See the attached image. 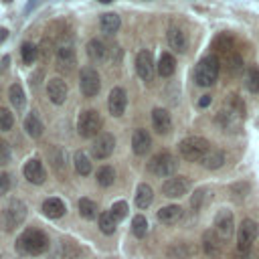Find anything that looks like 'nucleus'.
I'll return each mask as SVG.
<instances>
[{"mask_svg": "<svg viewBox=\"0 0 259 259\" xmlns=\"http://www.w3.org/2000/svg\"><path fill=\"white\" fill-rule=\"evenodd\" d=\"M16 249L22 255H42L49 249V237L38 229H26L16 239Z\"/></svg>", "mask_w": 259, "mask_h": 259, "instance_id": "nucleus-1", "label": "nucleus"}, {"mask_svg": "<svg viewBox=\"0 0 259 259\" xmlns=\"http://www.w3.org/2000/svg\"><path fill=\"white\" fill-rule=\"evenodd\" d=\"M243 117H245V105H243V101H241L239 95L231 93L227 97L221 113H219V121H221V125L225 130H231L233 132V130H237L241 125Z\"/></svg>", "mask_w": 259, "mask_h": 259, "instance_id": "nucleus-2", "label": "nucleus"}, {"mask_svg": "<svg viewBox=\"0 0 259 259\" xmlns=\"http://www.w3.org/2000/svg\"><path fill=\"white\" fill-rule=\"evenodd\" d=\"M219 71H221V63L214 55H208V57H202L194 69V81L196 85L200 87H210L214 85L217 77H219Z\"/></svg>", "mask_w": 259, "mask_h": 259, "instance_id": "nucleus-3", "label": "nucleus"}, {"mask_svg": "<svg viewBox=\"0 0 259 259\" xmlns=\"http://www.w3.org/2000/svg\"><path fill=\"white\" fill-rule=\"evenodd\" d=\"M24 219H26V204L16 198V200H10L2 208V212H0V227L6 233H10L16 227H20L24 223Z\"/></svg>", "mask_w": 259, "mask_h": 259, "instance_id": "nucleus-4", "label": "nucleus"}, {"mask_svg": "<svg viewBox=\"0 0 259 259\" xmlns=\"http://www.w3.org/2000/svg\"><path fill=\"white\" fill-rule=\"evenodd\" d=\"M178 150H180V156L186 158L188 162H200L210 150V144L200 136H188L178 144Z\"/></svg>", "mask_w": 259, "mask_h": 259, "instance_id": "nucleus-5", "label": "nucleus"}, {"mask_svg": "<svg viewBox=\"0 0 259 259\" xmlns=\"http://www.w3.org/2000/svg\"><path fill=\"white\" fill-rule=\"evenodd\" d=\"M101 125H103V119L95 109L83 111L77 119V132L81 138H97L101 132Z\"/></svg>", "mask_w": 259, "mask_h": 259, "instance_id": "nucleus-6", "label": "nucleus"}, {"mask_svg": "<svg viewBox=\"0 0 259 259\" xmlns=\"http://www.w3.org/2000/svg\"><path fill=\"white\" fill-rule=\"evenodd\" d=\"M178 162L170 152H160L156 154L150 162H148V170L160 178H172V174L176 172Z\"/></svg>", "mask_w": 259, "mask_h": 259, "instance_id": "nucleus-7", "label": "nucleus"}, {"mask_svg": "<svg viewBox=\"0 0 259 259\" xmlns=\"http://www.w3.org/2000/svg\"><path fill=\"white\" fill-rule=\"evenodd\" d=\"M257 235H259V225L253 219H243L239 229H237V249H239V253L251 251V245L255 243Z\"/></svg>", "mask_w": 259, "mask_h": 259, "instance_id": "nucleus-8", "label": "nucleus"}, {"mask_svg": "<svg viewBox=\"0 0 259 259\" xmlns=\"http://www.w3.org/2000/svg\"><path fill=\"white\" fill-rule=\"evenodd\" d=\"M79 87H81V93L85 97H95L101 89V79H99V73L93 69V67H85L81 69V77H79Z\"/></svg>", "mask_w": 259, "mask_h": 259, "instance_id": "nucleus-9", "label": "nucleus"}, {"mask_svg": "<svg viewBox=\"0 0 259 259\" xmlns=\"http://www.w3.org/2000/svg\"><path fill=\"white\" fill-rule=\"evenodd\" d=\"M113 150H115V138H113V134L105 132V134H99L95 138V142L91 146V156L95 160H105L113 154Z\"/></svg>", "mask_w": 259, "mask_h": 259, "instance_id": "nucleus-10", "label": "nucleus"}, {"mask_svg": "<svg viewBox=\"0 0 259 259\" xmlns=\"http://www.w3.org/2000/svg\"><path fill=\"white\" fill-rule=\"evenodd\" d=\"M235 231V219H233V212L229 208H221L214 217V233L221 237V239H229Z\"/></svg>", "mask_w": 259, "mask_h": 259, "instance_id": "nucleus-11", "label": "nucleus"}, {"mask_svg": "<svg viewBox=\"0 0 259 259\" xmlns=\"http://www.w3.org/2000/svg\"><path fill=\"white\" fill-rule=\"evenodd\" d=\"M188 188H190V182L184 176H172L162 184V192L168 198H180L188 192Z\"/></svg>", "mask_w": 259, "mask_h": 259, "instance_id": "nucleus-12", "label": "nucleus"}, {"mask_svg": "<svg viewBox=\"0 0 259 259\" xmlns=\"http://www.w3.org/2000/svg\"><path fill=\"white\" fill-rule=\"evenodd\" d=\"M67 93H69V87H67V83H65L61 77L49 79V83H47V95H49V99H51L55 105L65 103Z\"/></svg>", "mask_w": 259, "mask_h": 259, "instance_id": "nucleus-13", "label": "nucleus"}, {"mask_svg": "<svg viewBox=\"0 0 259 259\" xmlns=\"http://www.w3.org/2000/svg\"><path fill=\"white\" fill-rule=\"evenodd\" d=\"M125 105H127V95H125V91H123L121 87H113V89L109 91V97H107L109 113L115 115V117H119V115H123Z\"/></svg>", "mask_w": 259, "mask_h": 259, "instance_id": "nucleus-14", "label": "nucleus"}, {"mask_svg": "<svg viewBox=\"0 0 259 259\" xmlns=\"http://www.w3.org/2000/svg\"><path fill=\"white\" fill-rule=\"evenodd\" d=\"M22 172H24V178L28 182H32V184H42L45 178H47V170H45V166H42V162L38 158H30L24 164Z\"/></svg>", "mask_w": 259, "mask_h": 259, "instance_id": "nucleus-15", "label": "nucleus"}, {"mask_svg": "<svg viewBox=\"0 0 259 259\" xmlns=\"http://www.w3.org/2000/svg\"><path fill=\"white\" fill-rule=\"evenodd\" d=\"M136 71L140 75V79L144 81H152L154 77V59L150 51H140L136 57Z\"/></svg>", "mask_w": 259, "mask_h": 259, "instance_id": "nucleus-16", "label": "nucleus"}, {"mask_svg": "<svg viewBox=\"0 0 259 259\" xmlns=\"http://www.w3.org/2000/svg\"><path fill=\"white\" fill-rule=\"evenodd\" d=\"M150 148H152V138H150V134H148L146 130H142V127L136 130L134 136H132V150H134V154L144 156V154L150 152Z\"/></svg>", "mask_w": 259, "mask_h": 259, "instance_id": "nucleus-17", "label": "nucleus"}, {"mask_svg": "<svg viewBox=\"0 0 259 259\" xmlns=\"http://www.w3.org/2000/svg\"><path fill=\"white\" fill-rule=\"evenodd\" d=\"M152 125H154V130L158 134H168L172 130V117H170V113L166 109H162V107H156L152 111Z\"/></svg>", "mask_w": 259, "mask_h": 259, "instance_id": "nucleus-18", "label": "nucleus"}, {"mask_svg": "<svg viewBox=\"0 0 259 259\" xmlns=\"http://www.w3.org/2000/svg\"><path fill=\"white\" fill-rule=\"evenodd\" d=\"M107 53H109V49H107V45H105L103 40L91 38V40L87 42V55H89V59H91L93 63H103V61L107 59Z\"/></svg>", "mask_w": 259, "mask_h": 259, "instance_id": "nucleus-19", "label": "nucleus"}, {"mask_svg": "<svg viewBox=\"0 0 259 259\" xmlns=\"http://www.w3.org/2000/svg\"><path fill=\"white\" fill-rule=\"evenodd\" d=\"M168 45L176 53H186L188 40H186V34L182 32V28H178V26H170L168 28Z\"/></svg>", "mask_w": 259, "mask_h": 259, "instance_id": "nucleus-20", "label": "nucleus"}, {"mask_svg": "<svg viewBox=\"0 0 259 259\" xmlns=\"http://www.w3.org/2000/svg\"><path fill=\"white\" fill-rule=\"evenodd\" d=\"M158 221L162 225H174L182 219V208L178 204H168V206H162L158 212H156Z\"/></svg>", "mask_w": 259, "mask_h": 259, "instance_id": "nucleus-21", "label": "nucleus"}, {"mask_svg": "<svg viewBox=\"0 0 259 259\" xmlns=\"http://www.w3.org/2000/svg\"><path fill=\"white\" fill-rule=\"evenodd\" d=\"M57 63H59V69H67V71H71L75 65H77V57H75V51H73V47H61L59 51H57Z\"/></svg>", "mask_w": 259, "mask_h": 259, "instance_id": "nucleus-22", "label": "nucleus"}, {"mask_svg": "<svg viewBox=\"0 0 259 259\" xmlns=\"http://www.w3.org/2000/svg\"><path fill=\"white\" fill-rule=\"evenodd\" d=\"M65 202L61 200V198H55V196H51V198H47L45 202H42V212L49 217V219H59V217H63L65 214Z\"/></svg>", "mask_w": 259, "mask_h": 259, "instance_id": "nucleus-23", "label": "nucleus"}, {"mask_svg": "<svg viewBox=\"0 0 259 259\" xmlns=\"http://www.w3.org/2000/svg\"><path fill=\"white\" fill-rule=\"evenodd\" d=\"M200 164L204 168H208V170H217V168H221L225 164V152L219 150V148H210L206 152V156L200 160Z\"/></svg>", "mask_w": 259, "mask_h": 259, "instance_id": "nucleus-24", "label": "nucleus"}, {"mask_svg": "<svg viewBox=\"0 0 259 259\" xmlns=\"http://www.w3.org/2000/svg\"><path fill=\"white\" fill-rule=\"evenodd\" d=\"M152 200H154V190H152V186L146 184V182H142V184L138 186V190H136V206H138V208H148V206L152 204Z\"/></svg>", "mask_w": 259, "mask_h": 259, "instance_id": "nucleus-25", "label": "nucleus"}, {"mask_svg": "<svg viewBox=\"0 0 259 259\" xmlns=\"http://www.w3.org/2000/svg\"><path fill=\"white\" fill-rule=\"evenodd\" d=\"M119 16L115 14V12H105V14H101V18H99V28H101V32H105V34H113V32H117V28H119Z\"/></svg>", "mask_w": 259, "mask_h": 259, "instance_id": "nucleus-26", "label": "nucleus"}, {"mask_svg": "<svg viewBox=\"0 0 259 259\" xmlns=\"http://www.w3.org/2000/svg\"><path fill=\"white\" fill-rule=\"evenodd\" d=\"M24 130H26V134H28L30 138H40V136H42L45 125H42L40 117H38L34 111L26 115V119H24Z\"/></svg>", "mask_w": 259, "mask_h": 259, "instance_id": "nucleus-27", "label": "nucleus"}, {"mask_svg": "<svg viewBox=\"0 0 259 259\" xmlns=\"http://www.w3.org/2000/svg\"><path fill=\"white\" fill-rule=\"evenodd\" d=\"M223 65H225V69H227L231 75H239V73L243 71V59H241V55L235 53V51L223 55Z\"/></svg>", "mask_w": 259, "mask_h": 259, "instance_id": "nucleus-28", "label": "nucleus"}, {"mask_svg": "<svg viewBox=\"0 0 259 259\" xmlns=\"http://www.w3.org/2000/svg\"><path fill=\"white\" fill-rule=\"evenodd\" d=\"M158 73L162 75V77H170V75H174V71H176V59L170 55V53H162L160 55V59H158Z\"/></svg>", "mask_w": 259, "mask_h": 259, "instance_id": "nucleus-29", "label": "nucleus"}, {"mask_svg": "<svg viewBox=\"0 0 259 259\" xmlns=\"http://www.w3.org/2000/svg\"><path fill=\"white\" fill-rule=\"evenodd\" d=\"M8 97H10V103L16 107V109H22L24 103H26V97H24V89L20 83H12L10 89H8Z\"/></svg>", "mask_w": 259, "mask_h": 259, "instance_id": "nucleus-30", "label": "nucleus"}, {"mask_svg": "<svg viewBox=\"0 0 259 259\" xmlns=\"http://www.w3.org/2000/svg\"><path fill=\"white\" fill-rule=\"evenodd\" d=\"M212 49H217V51L223 53V55L231 53V51H233V36L227 34V32H221L219 36H214V40H212Z\"/></svg>", "mask_w": 259, "mask_h": 259, "instance_id": "nucleus-31", "label": "nucleus"}, {"mask_svg": "<svg viewBox=\"0 0 259 259\" xmlns=\"http://www.w3.org/2000/svg\"><path fill=\"white\" fill-rule=\"evenodd\" d=\"M73 164H75L77 174H81V176H87V174L91 172V162H89V158H87L85 152H75V156H73Z\"/></svg>", "mask_w": 259, "mask_h": 259, "instance_id": "nucleus-32", "label": "nucleus"}, {"mask_svg": "<svg viewBox=\"0 0 259 259\" xmlns=\"http://www.w3.org/2000/svg\"><path fill=\"white\" fill-rule=\"evenodd\" d=\"M202 247H204V251L208 253V255H217L219 253V235L214 233V231H206L204 235H202Z\"/></svg>", "mask_w": 259, "mask_h": 259, "instance_id": "nucleus-33", "label": "nucleus"}, {"mask_svg": "<svg viewBox=\"0 0 259 259\" xmlns=\"http://www.w3.org/2000/svg\"><path fill=\"white\" fill-rule=\"evenodd\" d=\"M95 180L99 186H111L113 180H115V170L111 166H101L95 174Z\"/></svg>", "mask_w": 259, "mask_h": 259, "instance_id": "nucleus-34", "label": "nucleus"}, {"mask_svg": "<svg viewBox=\"0 0 259 259\" xmlns=\"http://www.w3.org/2000/svg\"><path fill=\"white\" fill-rule=\"evenodd\" d=\"M79 214L87 221L97 217V202H93L91 198H81L79 200Z\"/></svg>", "mask_w": 259, "mask_h": 259, "instance_id": "nucleus-35", "label": "nucleus"}, {"mask_svg": "<svg viewBox=\"0 0 259 259\" xmlns=\"http://www.w3.org/2000/svg\"><path fill=\"white\" fill-rule=\"evenodd\" d=\"M115 227H117V221L113 219V214H111L109 210H105V212L99 214V229H101V233H105V235H113Z\"/></svg>", "mask_w": 259, "mask_h": 259, "instance_id": "nucleus-36", "label": "nucleus"}, {"mask_svg": "<svg viewBox=\"0 0 259 259\" xmlns=\"http://www.w3.org/2000/svg\"><path fill=\"white\" fill-rule=\"evenodd\" d=\"M132 233H134L138 239L146 237V233H148V221H146L144 214H136V217L132 219Z\"/></svg>", "mask_w": 259, "mask_h": 259, "instance_id": "nucleus-37", "label": "nucleus"}, {"mask_svg": "<svg viewBox=\"0 0 259 259\" xmlns=\"http://www.w3.org/2000/svg\"><path fill=\"white\" fill-rule=\"evenodd\" d=\"M206 200H208V190H206V188L194 190V194L190 196V206H192V210H200V208L206 204Z\"/></svg>", "mask_w": 259, "mask_h": 259, "instance_id": "nucleus-38", "label": "nucleus"}, {"mask_svg": "<svg viewBox=\"0 0 259 259\" xmlns=\"http://www.w3.org/2000/svg\"><path fill=\"white\" fill-rule=\"evenodd\" d=\"M20 55H22V61H24L26 65H30V63L36 59V55H38V49H36L32 42H24V45L20 47Z\"/></svg>", "mask_w": 259, "mask_h": 259, "instance_id": "nucleus-39", "label": "nucleus"}, {"mask_svg": "<svg viewBox=\"0 0 259 259\" xmlns=\"http://www.w3.org/2000/svg\"><path fill=\"white\" fill-rule=\"evenodd\" d=\"M12 125H14L12 111L6 107H0V132H8V130H12Z\"/></svg>", "mask_w": 259, "mask_h": 259, "instance_id": "nucleus-40", "label": "nucleus"}, {"mask_svg": "<svg viewBox=\"0 0 259 259\" xmlns=\"http://www.w3.org/2000/svg\"><path fill=\"white\" fill-rule=\"evenodd\" d=\"M109 212L113 214L115 221L125 219V214H127V202H125V200H117V202H113L111 208H109Z\"/></svg>", "mask_w": 259, "mask_h": 259, "instance_id": "nucleus-41", "label": "nucleus"}, {"mask_svg": "<svg viewBox=\"0 0 259 259\" xmlns=\"http://www.w3.org/2000/svg\"><path fill=\"white\" fill-rule=\"evenodd\" d=\"M245 85L251 93H259V69H251L247 73V83Z\"/></svg>", "mask_w": 259, "mask_h": 259, "instance_id": "nucleus-42", "label": "nucleus"}, {"mask_svg": "<svg viewBox=\"0 0 259 259\" xmlns=\"http://www.w3.org/2000/svg\"><path fill=\"white\" fill-rule=\"evenodd\" d=\"M61 249H63V253H65L67 259H77L81 255V249H77L71 241H61Z\"/></svg>", "mask_w": 259, "mask_h": 259, "instance_id": "nucleus-43", "label": "nucleus"}, {"mask_svg": "<svg viewBox=\"0 0 259 259\" xmlns=\"http://www.w3.org/2000/svg\"><path fill=\"white\" fill-rule=\"evenodd\" d=\"M10 162V148L4 140H0V164H8Z\"/></svg>", "mask_w": 259, "mask_h": 259, "instance_id": "nucleus-44", "label": "nucleus"}, {"mask_svg": "<svg viewBox=\"0 0 259 259\" xmlns=\"http://www.w3.org/2000/svg\"><path fill=\"white\" fill-rule=\"evenodd\" d=\"M10 190V176L6 172H0V196H4Z\"/></svg>", "mask_w": 259, "mask_h": 259, "instance_id": "nucleus-45", "label": "nucleus"}, {"mask_svg": "<svg viewBox=\"0 0 259 259\" xmlns=\"http://www.w3.org/2000/svg\"><path fill=\"white\" fill-rule=\"evenodd\" d=\"M210 105V95H202L198 99V107H208Z\"/></svg>", "mask_w": 259, "mask_h": 259, "instance_id": "nucleus-46", "label": "nucleus"}, {"mask_svg": "<svg viewBox=\"0 0 259 259\" xmlns=\"http://www.w3.org/2000/svg\"><path fill=\"white\" fill-rule=\"evenodd\" d=\"M235 259H257V255H255V253H251V251H247V253H239Z\"/></svg>", "mask_w": 259, "mask_h": 259, "instance_id": "nucleus-47", "label": "nucleus"}, {"mask_svg": "<svg viewBox=\"0 0 259 259\" xmlns=\"http://www.w3.org/2000/svg\"><path fill=\"white\" fill-rule=\"evenodd\" d=\"M6 36H8V30H6V28H0V42H4Z\"/></svg>", "mask_w": 259, "mask_h": 259, "instance_id": "nucleus-48", "label": "nucleus"}]
</instances>
